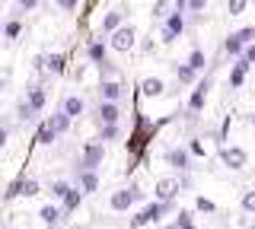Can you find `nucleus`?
Returning a JSON list of instances; mask_svg holds the SVG:
<instances>
[{
    "label": "nucleus",
    "instance_id": "1",
    "mask_svg": "<svg viewBox=\"0 0 255 229\" xmlns=\"http://www.w3.org/2000/svg\"><path fill=\"white\" fill-rule=\"evenodd\" d=\"M252 38H255V26L239 29V32L227 35V42H223V51L233 54V58H243V54H246V42H252Z\"/></svg>",
    "mask_w": 255,
    "mask_h": 229
},
{
    "label": "nucleus",
    "instance_id": "2",
    "mask_svg": "<svg viewBox=\"0 0 255 229\" xmlns=\"http://www.w3.org/2000/svg\"><path fill=\"white\" fill-rule=\"evenodd\" d=\"M143 201V191L137 185H131V188H122V191H115L112 194V210H128L131 204H137Z\"/></svg>",
    "mask_w": 255,
    "mask_h": 229
},
{
    "label": "nucleus",
    "instance_id": "3",
    "mask_svg": "<svg viewBox=\"0 0 255 229\" xmlns=\"http://www.w3.org/2000/svg\"><path fill=\"white\" fill-rule=\"evenodd\" d=\"M102 156H106V150H102V144H86L83 150H80V169L93 172L96 165H102Z\"/></svg>",
    "mask_w": 255,
    "mask_h": 229
},
{
    "label": "nucleus",
    "instance_id": "4",
    "mask_svg": "<svg viewBox=\"0 0 255 229\" xmlns=\"http://www.w3.org/2000/svg\"><path fill=\"white\" fill-rule=\"evenodd\" d=\"M220 159H223V165H230V169H246L249 153H246L243 147H223L220 150Z\"/></svg>",
    "mask_w": 255,
    "mask_h": 229
},
{
    "label": "nucleus",
    "instance_id": "5",
    "mask_svg": "<svg viewBox=\"0 0 255 229\" xmlns=\"http://www.w3.org/2000/svg\"><path fill=\"white\" fill-rule=\"evenodd\" d=\"M182 32H185V16L182 13H169V19L163 22V42H175Z\"/></svg>",
    "mask_w": 255,
    "mask_h": 229
},
{
    "label": "nucleus",
    "instance_id": "6",
    "mask_svg": "<svg viewBox=\"0 0 255 229\" xmlns=\"http://www.w3.org/2000/svg\"><path fill=\"white\" fill-rule=\"evenodd\" d=\"M179 188H182V181H179V178H159L153 194H156V201H159V204H169L172 197L179 194Z\"/></svg>",
    "mask_w": 255,
    "mask_h": 229
},
{
    "label": "nucleus",
    "instance_id": "7",
    "mask_svg": "<svg viewBox=\"0 0 255 229\" xmlns=\"http://www.w3.org/2000/svg\"><path fill=\"white\" fill-rule=\"evenodd\" d=\"M134 42H137V35H134L131 26H122L115 35H112V48H115V51H131Z\"/></svg>",
    "mask_w": 255,
    "mask_h": 229
},
{
    "label": "nucleus",
    "instance_id": "8",
    "mask_svg": "<svg viewBox=\"0 0 255 229\" xmlns=\"http://www.w3.org/2000/svg\"><path fill=\"white\" fill-rule=\"evenodd\" d=\"M207 89H211V83H198L195 86V92H191V99H188V118H195L198 112L204 108V99H207Z\"/></svg>",
    "mask_w": 255,
    "mask_h": 229
},
{
    "label": "nucleus",
    "instance_id": "9",
    "mask_svg": "<svg viewBox=\"0 0 255 229\" xmlns=\"http://www.w3.org/2000/svg\"><path fill=\"white\" fill-rule=\"evenodd\" d=\"M166 210H169V204H150V207H143L140 210V217H134V223H137V226H143V223H156V220H159V213H166Z\"/></svg>",
    "mask_w": 255,
    "mask_h": 229
},
{
    "label": "nucleus",
    "instance_id": "10",
    "mask_svg": "<svg viewBox=\"0 0 255 229\" xmlns=\"http://www.w3.org/2000/svg\"><path fill=\"white\" fill-rule=\"evenodd\" d=\"M118 105L115 102H99V108H96V118H99V124H118Z\"/></svg>",
    "mask_w": 255,
    "mask_h": 229
},
{
    "label": "nucleus",
    "instance_id": "11",
    "mask_svg": "<svg viewBox=\"0 0 255 229\" xmlns=\"http://www.w3.org/2000/svg\"><path fill=\"white\" fill-rule=\"evenodd\" d=\"M58 128H54V121H51V118H45V121L42 124H38V134H35V140H38V144H54V140H58Z\"/></svg>",
    "mask_w": 255,
    "mask_h": 229
},
{
    "label": "nucleus",
    "instance_id": "12",
    "mask_svg": "<svg viewBox=\"0 0 255 229\" xmlns=\"http://www.w3.org/2000/svg\"><path fill=\"white\" fill-rule=\"evenodd\" d=\"M122 83H115V80H102L99 83V96H102V102H118L122 99Z\"/></svg>",
    "mask_w": 255,
    "mask_h": 229
},
{
    "label": "nucleus",
    "instance_id": "13",
    "mask_svg": "<svg viewBox=\"0 0 255 229\" xmlns=\"http://www.w3.org/2000/svg\"><path fill=\"white\" fill-rule=\"evenodd\" d=\"M140 92L147 99H156V96H163V92H166V83L159 80V76H147V80L140 83Z\"/></svg>",
    "mask_w": 255,
    "mask_h": 229
},
{
    "label": "nucleus",
    "instance_id": "14",
    "mask_svg": "<svg viewBox=\"0 0 255 229\" xmlns=\"http://www.w3.org/2000/svg\"><path fill=\"white\" fill-rule=\"evenodd\" d=\"M83 108H86V102L80 99V96H67V99H64V105H61V112L67 115L70 121H74V118H80V115H83Z\"/></svg>",
    "mask_w": 255,
    "mask_h": 229
},
{
    "label": "nucleus",
    "instance_id": "15",
    "mask_svg": "<svg viewBox=\"0 0 255 229\" xmlns=\"http://www.w3.org/2000/svg\"><path fill=\"white\" fill-rule=\"evenodd\" d=\"M166 162L175 165L179 172H185L188 169V153H185V150H179V147H172V150H166Z\"/></svg>",
    "mask_w": 255,
    "mask_h": 229
},
{
    "label": "nucleus",
    "instance_id": "16",
    "mask_svg": "<svg viewBox=\"0 0 255 229\" xmlns=\"http://www.w3.org/2000/svg\"><path fill=\"white\" fill-rule=\"evenodd\" d=\"M122 22H125V10H112V13H106V19H102V32H112V35H115L118 29H122Z\"/></svg>",
    "mask_w": 255,
    "mask_h": 229
},
{
    "label": "nucleus",
    "instance_id": "17",
    "mask_svg": "<svg viewBox=\"0 0 255 229\" xmlns=\"http://www.w3.org/2000/svg\"><path fill=\"white\" fill-rule=\"evenodd\" d=\"M26 99L32 102V108H35V112H42V108H45V89H42V86H29V89H26Z\"/></svg>",
    "mask_w": 255,
    "mask_h": 229
},
{
    "label": "nucleus",
    "instance_id": "18",
    "mask_svg": "<svg viewBox=\"0 0 255 229\" xmlns=\"http://www.w3.org/2000/svg\"><path fill=\"white\" fill-rule=\"evenodd\" d=\"M86 54H90V58H93V64H106V45H102V42H90V45H86Z\"/></svg>",
    "mask_w": 255,
    "mask_h": 229
},
{
    "label": "nucleus",
    "instance_id": "19",
    "mask_svg": "<svg viewBox=\"0 0 255 229\" xmlns=\"http://www.w3.org/2000/svg\"><path fill=\"white\" fill-rule=\"evenodd\" d=\"M80 188H83V191H96V188H99V178H96V172H86V169H80Z\"/></svg>",
    "mask_w": 255,
    "mask_h": 229
},
{
    "label": "nucleus",
    "instance_id": "20",
    "mask_svg": "<svg viewBox=\"0 0 255 229\" xmlns=\"http://www.w3.org/2000/svg\"><path fill=\"white\" fill-rule=\"evenodd\" d=\"M246 70H249V61H243V58H239V64L233 67V74H230V86H243V80H246Z\"/></svg>",
    "mask_w": 255,
    "mask_h": 229
},
{
    "label": "nucleus",
    "instance_id": "21",
    "mask_svg": "<svg viewBox=\"0 0 255 229\" xmlns=\"http://www.w3.org/2000/svg\"><path fill=\"white\" fill-rule=\"evenodd\" d=\"M42 64H45V70H51V74H61L64 70V54H45Z\"/></svg>",
    "mask_w": 255,
    "mask_h": 229
},
{
    "label": "nucleus",
    "instance_id": "22",
    "mask_svg": "<svg viewBox=\"0 0 255 229\" xmlns=\"http://www.w3.org/2000/svg\"><path fill=\"white\" fill-rule=\"evenodd\" d=\"M38 217H42V220H45L48 226H58V220H61V210L54 207V204H45V207H42V213H38Z\"/></svg>",
    "mask_w": 255,
    "mask_h": 229
},
{
    "label": "nucleus",
    "instance_id": "23",
    "mask_svg": "<svg viewBox=\"0 0 255 229\" xmlns=\"http://www.w3.org/2000/svg\"><path fill=\"white\" fill-rule=\"evenodd\" d=\"M16 115H19V121H32V118H35L38 112L32 108V102H29V99H22L19 105H16Z\"/></svg>",
    "mask_w": 255,
    "mask_h": 229
},
{
    "label": "nucleus",
    "instance_id": "24",
    "mask_svg": "<svg viewBox=\"0 0 255 229\" xmlns=\"http://www.w3.org/2000/svg\"><path fill=\"white\" fill-rule=\"evenodd\" d=\"M172 70H175V80H179V83H191V80H195V70H191L188 64H175Z\"/></svg>",
    "mask_w": 255,
    "mask_h": 229
},
{
    "label": "nucleus",
    "instance_id": "25",
    "mask_svg": "<svg viewBox=\"0 0 255 229\" xmlns=\"http://www.w3.org/2000/svg\"><path fill=\"white\" fill-rule=\"evenodd\" d=\"M204 64H207L204 51H201V48H195V51H191V58H188V67H191V70L198 74V70H204Z\"/></svg>",
    "mask_w": 255,
    "mask_h": 229
},
{
    "label": "nucleus",
    "instance_id": "26",
    "mask_svg": "<svg viewBox=\"0 0 255 229\" xmlns=\"http://www.w3.org/2000/svg\"><path fill=\"white\" fill-rule=\"evenodd\" d=\"M77 207H80V191H77V188H70V194L64 197V213H74Z\"/></svg>",
    "mask_w": 255,
    "mask_h": 229
},
{
    "label": "nucleus",
    "instance_id": "27",
    "mask_svg": "<svg viewBox=\"0 0 255 229\" xmlns=\"http://www.w3.org/2000/svg\"><path fill=\"white\" fill-rule=\"evenodd\" d=\"M249 6V0H227V10L230 16H243V10Z\"/></svg>",
    "mask_w": 255,
    "mask_h": 229
},
{
    "label": "nucleus",
    "instance_id": "28",
    "mask_svg": "<svg viewBox=\"0 0 255 229\" xmlns=\"http://www.w3.org/2000/svg\"><path fill=\"white\" fill-rule=\"evenodd\" d=\"M118 137V124H102L99 128V140L106 144V140H115Z\"/></svg>",
    "mask_w": 255,
    "mask_h": 229
},
{
    "label": "nucleus",
    "instance_id": "29",
    "mask_svg": "<svg viewBox=\"0 0 255 229\" xmlns=\"http://www.w3.org/2000/svg\"><path fill=\"white\" fill-rule=\"evenodd\" d=\"M19 194H26V197L29 194H38V181L35 178H22L19 181Z\"/></svg>",
    "mask_w": 255,
    "mask_h": 229
},
{
    "label": "nucleus",
    "instance_id": "30",
    "mask_svg": "<svg viewBox=\"0 0 255 229\" xmlns=\"http://www.w3.org/2000/svg\"><path fill=\"white\" fill-rule=\"evenodd\" d=\"M67 194H70V185H67V181H54V185H51V197H61V201H64Z\"/></svg>",
    "mask_w": 255,
    "mask_h": 229
},
{
    "label": "nucleus",
    "instance_id": "31",
    "mask_svg": "<svg viewBox=\"0 0 255 229\" xmlns=\"http://www.w3.org/2000/svg\"><path fill=\"white\" fill-rule=\"evenodd\" d=\"M3 32H6V38H16L22 32V26H19V19H6V26H3Z\"/></svg>",
    "mask_w": 255,
    "mask_h": 229
},
{
    "label": "nucleus",
    "instance_id": "32",
    "mask_svg": "<svg viewBox=\"0 0 255 229\" xmlns=\"http://www.w3.org/2000/svg\"><path fill=\"white\" fill-rule=\"evenodd\" d=\"M166 6H169V0H156V6H153V16H156V19H169Z\"/></svg>",
    "mask_w": 255,
    "mask_h": 229
},
{
    "label": "nucleus",
    "instance_id": "33",
    "mask_svg": "<svg viewBox=\"0 0 255 229\" xmlns=\"http://www.w3.org/2000/svg\"><path fill=\"white\" fill-rule=\"evenodd\" d=\"M51 121H54V128H58V131H67L70 128V118L64 115V112L61 115H51Z\"/></svg>",
    "mask_w": 255,
    "mask_h": 229
},
{
    "label": "nucleus",
    "instance_id": "34",
    "mask_svg": "<svg viewBox=\"0 0 255 229\" xmlns=\"http://www.w3.org/2000/svg\"><path fill=\"white\" fill-rule=\"evenodd\" d=\"M243 207L249 210V213H255V191H246L243 194Z\"/></svg>",
    "mask_w": 255,
    "mask_h": 229
},
{
    "label": "nucleus",
    "instance_id": "35",
    "mask_svg": "<svg viewBox=\"0 0 255 229\" xmlns=\"http://www.w3.org/2000/svg\"><path fill=\"white\" fill-rule=\"evenodd\" d=\"M201 10H204V0H191L188 3V13H195V16H201Z\"/></svg>",
    "mask_w": 255,
    "mask_h": 229
},
{
    "label": "nucleus",
    "instance_id": "36",
    "mask_svg": "<svg viewBox=\"0 0 255 229\" xmlns=\"http://www.w3.org/2000/svg\"><path fill=\"white\" fill-rule=\"evenodd\" d=\"M198 210H204V213H211L214 210V204L207 201V197H198Z\"/></svg>",
    "mask_w": 255,
    "mask_h": 229
},
{
    "label": "nucleus",
    "instance_id": "37",
    "mask_svg": "<svg viewBox=\"0 0 255 229\" xmlns=\"http://www.w3.org/2000/svg\"><path fill=\"white\" fill-rule=\"evenodd\" d=\"M61 10H77V0H54Z\"/></svg>",
    "mask_w": 255,
    "mask_h": 229
},
{
    "label": "nucleus",
    "instance_id": "38",
    "mask_svg": "<svg viewBox=\"0 0 255 229\" xmlns=\"http://www.w3.org/2000/svg\"><path fill=\"white\" fill-rule=\"evenodd\" d=\"M16 3H19V10H35L38 0H16Z\"/></svg>",
    "mask_w": 255,
    "mask_h": 229
},
{
    "label": "nucleus",
    "instance_id": "39",
    "mask_svg": "<svg viewBox=\"0 0 255 229\" xmlns=\"http://www.w3.org/2000/svg\"><path fill=\"white\" fill-rule=\"evenodd\" d=\"M243 61H249V64H252V61H255V45H249V48H246V54H243Z\"/></svg>",
    "mask_w": 255,
    "mask_h": 229
},
{
    "label": "nucleus",
    "instance_id": "40",
    "mask_svg": "<svg viewBox=\"0 0 255 229\" xmlns=\"http://www.w3.org/2000/svg\"><path fill=\"white\" fill-rule=\"evenodd\" d=\"M143 51H147V54H153V51H156V42H150V38H147V42H143Z\"/></svg>",
    "mask_w": 255,
    "mask_h": 229
},
{
    "label": "nucleus",
    "instance_id": "41",
    "mask_svg": "<svg viewBox=\"0 0 255 229\" xmlns=\"http://www.w3.org/2000/svg\"><path fill=\"white\" fill-rule=\"evenodd\" d=\"M252 229H255V226H252Z\"/></svg>",
    "mask_w": 255,
    "mask_h": 229
}]
</instances>
